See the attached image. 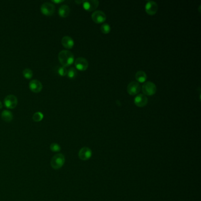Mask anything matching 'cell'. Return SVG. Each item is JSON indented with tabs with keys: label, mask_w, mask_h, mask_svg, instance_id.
Segmentation results:
<instances>
[{
	"label": "cell",
	"mask_w": 201,
	"mask_h": 201,
	"mask_svg": "<svg viewBox=\"0 0 201 201\" xmlns=\"http://www.w3.org/2000/svg\"><path fill=\"white\" fill-rule=\"evenodd\" d=\"M134 103L135 105L137 107H145L148 104V97L143 94L137 95L135 98L134 99Z\"/></svg>",
	"instance_id": "cell-11"
},
{
	"label": "cell",
	"mask_w": 201,
	"mask_h": 201,
	"mask_svg": "<svg viewBox=\"0 0 201 201\" xmlns=\"http://www.w3.org/2000/svg\"><path fill=\"white\" fill-rule=\"evenodd\" d=\"M100 29L102 33H103L105 34H107L110 32L111 27L109 24H108L107 23H105V24H102V25L101 26Z\"/></svg>",
	"instance_id": "cell-19"
},
{
	"label": "cell",
	"mask_w": 201,
	"mask_h": 201,
	"mask_svg": "<svg viewBox=\"0 0 201 201\" xmlns=\"http://www.w3.org/2000/svg\"><path fill=\"white\" fill-rule=\"evenodd\" d=\"M23 75L26 79H31L33 76V72L30 69H25L23 71Z\"/></svg>",
	"instance_id": "cell-21"
},
{
	"label": "cell",
	"mask_w": 201,
	"mask_h": 201,
	"mask_svg": "<svg viewBox=\"0 0 201 201\" xmlns=\"http://www.w3.org/2000/svg\"><path fill=\"white\" fill-rule=\"evenodd\" d=\"M135 78L138 83H145L147 80V74L145 71L142 70L137 71L135 74Z\"/></svg>",
	"instance_id": "cell-16"
},
{
	"label": "cell",
	"mask_w": 201,
	"mask_h": 201,
	"mask_svg": "<svg viewBox=\"0 0 201 201\" xmlns=\"http://www.w3.org/2000/svg\"><path fill=\"white\" fill-rule=\"evenodd\" d=\"M158 10V4L154 1H149L145 5V11L149 15L153 16L156 14Z\"/></svg>",
	"instance_id": "cell-8"
},
{
	"label": "cell",
	"mask_w": 201,
	"mask_h": 201,
	"mask_svg": "<svg viewBox=\"0 0 201 201\" xmlns=\"http://www.w3.org/2000/svg\"><path fill=\"white\" fill-rule=\"evenodd\" d=\"M61 44L67 49H71L74 45V42L71 37L65 36L61 39Z\"/></svg>",
	"instance_id": "cell-14"
},
{
	"label": "cell",
	"mask_w": 201,
	"mask_h": 201,
	"mask_svg": "<svg viewBox=\"0 0 201 201\" xmlns=\"http://www.w3.org/2000/svg\"><path fill=\"white\" fill-rule=\"evenodd\" d=\"M60 63L63 67H69L74 61V54L68 50H62L58 55Z\"/></svg>",
	"instance_id": "cell-1"
},
{
	"label": "cell",
	"mask_w": 201,
	"mask_h": 201,
	"mask_svg": "<svg viewBox=\"0 0 201 201\" xmlns=\"http://www.w3.org/2000/svg\"><path fill=\"white\" fill-rule=\"evenodd\" d=\"M140 90L141 86L139 83L135 81H133L129 83L127 87V91L128 93L132 96L137 95L140 92Z\"/></svg>",
	"instance_id": "cell-10"
},
{
	"label": "cell",
	"mask_w": 201,
	"mask_h": 201,
	"mask_svg": "<svg viewBox=\"0 0 201 201\" xmlns=\"http://www.w3.org/2000/svg\"><path fill=\"white\" fill-rule=\"evenodd\" d=\"M51 2L53 3H55V4H59V3H61V2H64V1H63V0H57H57H52Z\"/></svg>",
	"instance_id": "cell-24"
},
{
	"label": "cell",
	"mask_w": 201,
	"mask_h": 201,
	"mask_svg": "<svg viewBox=\"0 0 201 201\" xmlns=\"http://www.w3.org/2000/svg\"><path fill=\"white\" fill-rule=\"evenodd\" d=\"M70 12V9L67 5H62L59 9V14L61 17L63 18H65L69 16Z\"/></svg>",
	"instance_id": "cell-15"
},
{
	"label": "cell",
	"mask_w": 201,
	"mask_h": 201,
	"mask_svg": "<svg viewBox=\"0 0 201 201\" xmlns=\"http://www.w3.org/2000/svg\"><path fill=\"white\" fill-rule=\"evenodd\" d=\"M58 73L60 76H62V77L65 76L67 74V70L66 67H63V66L60 67L58 70Z\"/></svg>",
	"instance_id": "cell-23"
},
{
	"label": "cell",
	"mask_w": 201,
	"mask_h": 201,
	"mask_svg": "<svg viewBox=\"0 0 201 201\" xmlns=\"http://www.w3.org/2000/svg\"><path fill=\"white\" fill-rule=\"evenodd\" d=\"M93 21L96 24H100L104 23L106 20V15L105 13L100 10H97L93 12L92 15Z\"/></svg>",
	"instance_id": "cell-6"
},
{
	"label": "cell",
	"mask_w": 201,
	"mask_h": 201,
	"mask_svg": "<svg viewBox=\"0 0 201 201\" xmlns=\"http://www.w3.org/2000/svg\"><path fill=\"white\" fill-rule=\"evenodd\" d=\"M92 156V152L90 148L84 147L82 148L78 152V157L80 159L87 160L90 159Z\"/></svg>",
	"instance_id": "cell-12"
},
{
	"label": "cell",
	"mask_w": 201,
	"mask_h": 201,
	"mask_svg": "<svg viewBox=\"0 0 201 201\" xmlns=\"http://www.w3.org/2000/svg\"><path fill=\"white\" fill-rule=\"evenodd\" d=\"M156 86L151 82H147L142 86V92L145 96H153L156 93Z\"/></svg>",
	"instance_id": "cell-3"
},
{
	"label": "cell",
	"mask_w": 201,
	"mask_h": 201,
	"mask_svg": "<svg viewBox=\"0 0 201 201\" xmlns=\"http://www.w3.org/2000/svg\"><path fill=\"white\" fill-rule=\"evenodd\" d=\"M65 163V157L61 154H55L51 160V166L54 169H60Z\"/></svg>",
	"instance_id": "cell-2"
},
{
	"label": "cell",
	"mask_w": 201,
	"mask_h": 201,
	"mask_svg": "<svg viewBox=\"0 0 201 201\" xmlns=\"http://www.w3.org/2000/svg\"><path fill=\"white\" fill-rule=\"evenodd\" d=\"M76 3H77V4H81V3H82V2H84V1H75Z\"/></svg>",
	"instance_id": "cell-25"
},
{
	"label": "cell",
	"mask_w": 201,
	"mask_h": 201,
	"mask_svg": "<svg viewBox=\"0 0 201 201\" xmlns=\"http://www.w3.org/2000/svg\"><path fill=\"white\" fill-rule=\"evenodd\" d=\"M4 104L5 107L7 109H13L17 106L18 99L17 97L14 95H8L4 99Z\"/></svg>",
	"instance_id": "cell-5"
},
{
	"label": "cell",
	"mask_w": 201,
	"mask_h": 201,
	"mask_svg": "<svg viewBox=\"0 0 201 201\" xmlns=\"http://www.w3.org/2000/svg\"><path fill=\"white\" fill-rule=\"evenodd\" d=\"M67 76L69 78H70L71 79L74 78L75 77L77 76V70L74 67H71L69 70H67Z\"/></svg>",
	"instance_id": "cell-18"
},
{
	"label": "cell",
	"mask_w": 201,
	"mask_h": 201,
	"mask_svg": "<svg viewBox=\"0 0 201 201\" xmlns=\"http://www.w3.org/2000/svg\"><path fill=\"white\" fill-rule=\"evenodd\" d=\"M43 118H44V115L40 112L35 113L33 116V119L36 122H38L42 121Z\"/></svg>",
	"instance_id": "cell-20"
},
{
	"label": "cell",
	"mask_w": 201,
	"mask_h": 201,
	"mask_svg": "<svg viewBox=\"0 0 201 201\" xmlns=\"http://www.w3.org/2000/svg\"><path fill=\"white\" fill-rule=\"evenodd\" d=\"M74 65L77 70L79 71H85L89 67V62L83 57H78L74 61Z\"/></svg>",
	"instance_id": "cell-7"
},
{
	"label": "cell",
	"mask_w": 201,
	"mask_h": 201,
	"mask_svg": "<svg viewBox=\"0 0 201 201\" xmlns=\"http://www.w3.org/2000/svg\"><path fill=\"white\" fill-rule=\"evenodd\" d=\"M99 5V2L97 0L84 1L83 7L84 9L87 11H95Z\"/></svg>",
	"instance_id": "cell-9"
},
{
	"label": "cell",
	"mask_w": 201,
	"mask_h": 201,
	"mask_svg": "<svg viewBox=\"0 0 201 201\" xmlns=\"http://www.w3.org/2000/svg\"><path fill=\"white\" fill-rule=\"evenodd\" d=\"M56 11V7L53 3L44 2L41 6L42 13L46 16H51L54 15Z\"/></svg>",
	"instance_id": "cell-4"
},
{
	"label": "cell",
	"mask_w": 201,
	"mask_h": 201,
	"mask_svg": "<svg viewBox=\"0 0 201 201\" xmlns=\"http://www.w3.org/2000/svg\"><path fill=\"white\" fill-rule=\"evenodd\" d=\"M50 149L52 152H59L60 150H61V148L59 144L53 143H51L50 145Z\"/></svg>",
	"instance_id": "cell-22"
},
{
	"label": "cell",
	"mask_w": 201,
	"mask_h": 201,
	"mask_svg": "<svg viewBox=\"0 0 201 201\" xmlns=\"http://www.w3.org/2000/svg\"><path fill=\"white\" fill-rule=\"evenodd\" d=\"M2 104L1 101H0V109H2Z\"/></svg>",
	"instance_id": "cell-26"
},
{
	"label": "cell",
	"mask_w": 201,
	"mask_h": 201,
	"mask_svg": "<svg viewBox=\"0 0 201 201\" xmlns=\"http://www.w3.org/2000/svg\"><path fill=\"white\" fill-rule=\"evenodd\" d=\"M1 118L6 122H10L13 119V114L10 110H5L1 113Z\"/></svg>",
	"instance_id": "cell-17"
},
{
	"label": "cell",
	"mask_w": 201,
	"mask_h": 201,
	"mask_svg": "<svg viewBox=\"0 0 201 201\" xmlns=\"http://www.w3.org/2000/svg\"><path fill=\"white\" fill-rule=\"evenodd\" d=\"M30 90L35 93L40 92L42 89V83L38 80H33L29 83Z\"/></svg>",
	"instance_id": "cell-13"
}]
</instances>
